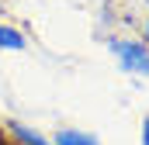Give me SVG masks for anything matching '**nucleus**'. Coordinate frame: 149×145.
Here are the masks:
<instances>
[{"instance_id": "obj_1", "label": "nucleus", "mask_w": 149, "mask_h": 145, "mask_svg": "<svg viewBox=\"0 0 149 145\" xmlns=\"http://www.w3.org/2000/svg\"><path fill=\"white\" fill-rule=\"evenodd\" d=\"M108 48H111V55L118 59V66H121L125 72L149 76V45L146 41H135V38H111Z\"/></svg>"}, {"instance_id": "obj_2", "label": "nucleus", "mask_w": 149, "mask_h": 145, "mask_svg": "<svg viewBox=\"0 0 149 145\" xmlns=\"http://www.w3.org/2000/svg\"><path fill=\"white\" fill-rule=\"evenodd\" d=\"M52 145H101L97 142V135H90V131H80V128H63L59 135H56V142Z\"/></svg>"}, {"instance_id": "obj_3", "label": "nucleus", "mask_w": 149, "mask_h": 145, "mask_svg": "<svg viewBox=\"0 0 149 145\" xmlns=\"http://www.w3.org/2000/svg\"><path fill=\"white\" fill-rule=\"evenodd\" d=\"M0 48H7V52H24L28 41H24V35H21L14 24H0Z\"/></svg>"}, {"instance_id": "obj_4", "label": "nucleus", "mask_w": 149, "mask_h": 145, "mask_svg": "<svg viewBox=\"0 0 149 145\" xmlns=\"http://www.w3.org/2000/svg\"><path fill=\"white\" fill-rule=\"evenodd\" d=\"M10 135L17 138L21 145H52V142H45L38 131H31V128H24V124H10Z\"/></svg>"}, {"instance_id": "obj_5", "label": "nucleus", "mask_w": 149, "mask_h": 145, "mask_svg": "<svg viewBox=\"0 0 149 145\" xmlns=\"http://www.w3.org/2000/svg\"><path fill=\"white\" fill-rule=\"evenodd\" d=\"M142 145H149V117L142 121Z\"/></svg>"}, {"instance_id": "obj_6", "label": "nucleus", "mask_w": 149, "mask_h": 145, "mask_svg": "<svg viewBox=\"0 0 149 145\" xmlns=\"http://www.w3.org/2000/svg\"><path fill=\"white\" fill-rule=\"evenodd\" d=\"M146 41H149V21H146Z\"/></svg>"}]
</instances>
